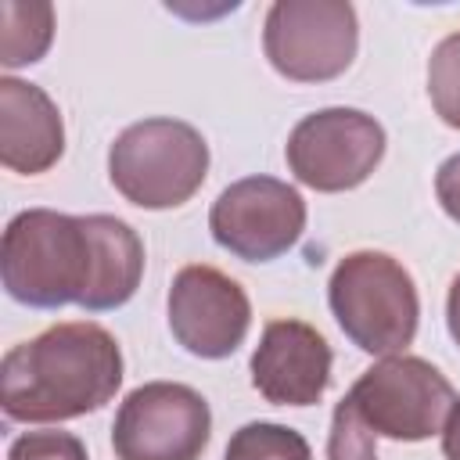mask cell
<instances>
[{"label":"cell","instance_id":"1","mask_svg":"<svg viewBox=\"0 0 460 460\" xmlns=\"http://www.w3.org/2000/svg\"><path fill=\"white\" fill-rule=\"evenodd\" d=\"M0 277L29 309L79 305L104 313L126 305L144 277V241L119 216L18 212L0 244Z\"/></svg>","mask_w":460,"mask_h":460},{"label":"cell","instance_id":"2","mask_svg":"<svg viewBox=\"0 0 460 460\" xmlns=\"http://www.w3.org/2000/svg\"><path fill=\"white\" fill-rule=\"evenodd\" d=\"M122 385V349L93 320H68L18 341L0 363V406L7 420L54 424L101 410Z\"/></svg>","mask_w":460,"mask_h":460},{"label":"cell","instance_id":"3","mask_svg":"<svg viewBox=\"0 0 460 460\" xmlns=\"http://www.w3.org/2000/svg\"><path fill=\"white\" fill-rule=\"evenodd\" d=\"M327 305L345 338L370 356H399L417 338V284L385 252H349L327 280Z\"/></svg>","mask_w":460,"mask_h":460},{"label":"cell","instance_id":"4","mask_svg":"<svg viewBox=\"0 0 460 460\" xmlns=\"http://www.w3.org/2000/svg\"><path fill=\"white\" fill-rule=\"evenodd\" d=\"M111 187L137 208H176L208 176V144L183 119H144L126 126L108 147Z\"/></svg>","mask_w":460,"mask_h":460},{"label":"cell","instance_id":"5","mask_svg":"<svg viewBox=\"0 0 460 460\" xmlns=\"http://www.w3.org/2000/svg\"><path fill=\"white\" fill-rule=\"evenodd\" d=\"M453 385L438 367L420 356H385L367 367L349 388V402L363 417V424L395 442H424L442 435L446 417L453 410Z\"/></svg>","mask_w":460,"mask_h":460},{"label":"cell","instance_id":"6","mask_svg":"<svg viewBox=\"0 0 460 460\" xmlns=\"http://www.w3.org/2000/svg\"><path fill=\"white\" fill-rule=\"evenodd\" d=\"M359 47L356 7L345 0H277L266 11L262 50L291 83L338 79Z\"/></svg>","mask_w":460,"mask_h":460},{"label":"cell","instance_id":"7","mask_svg":"<svg viewBox=\"0 0 460 460\" xmlns=\"http://www.w3.org/2000/svg\"><path fill=\"white\" fill-rule=\"evenodd\" d=\"M212 435V410L201 392L180 381H147L133 388L111 424L119 460H201Z\"/></svg>","mask_w":460,"mask_h":460},{"label":"cell","instance_id":"8","mask_svg":"<svg viewBox=\"0 0 460 460\" xmlns=\"http://www.w3.org/2000/svg\"><path fill=\"white\" fill-rule=\"evenodd\" d=\"M284 158L298 183L320 194H341L381 165L385 129L359 108H320L295 122Z\"/></svg>","mask_w":460,"mask_h":460},{"label":"cell","instance_id":"9","mask_svg":"<svg viewBox=\"0 0 460 460\" xmlns=\"http://www.w3.org/2000/svg\"><path fill=\"white\" fill-rule=\"evenodd\" d=\"M208 230L223 252L244 262H273L298 244L305 230V201L277 176H244L223 187L212 201Z\"/></svg>","mask_w":460,"mask_h":460},{"label":"cell","instance_id":"10","mask_svg":"<svg viewBox=\"0 0 460 460\" xmlns=\"http://www.w3.org/2000/svg\"><path fill=\"white\" fill-rule=\"evenodd\" d=\"M169 331L198 359H226L241 349L252 327V302L244 288L205 262H190L169 288Z\"/></svg>","mask_w":460,"mask_h":460},{"label":"cell","instance_id":"11","mask_svg":"<svg viewBox=\"0 0 460 460\" xmlns=\"http://www.w3.org/2000/svg\"><path fill=\"white\" fill-rule=\"evenodd\" d=\"M331 345L305 320H270L248 359L252 388L273 406H313L331 385Z\"/></svg>","mask_w":460,"mask_h":460},{"label":"cell","instance_id":"12","mask_svg":"<svg viewBox=\"0 0 460 460\" xmlns=\"http://www.w3.org/2000/svg\"><path fill=\"white\" fill-rule=\"evenodd\" d=\"M65 155V122L50 93L36 83L0 79V162L11 172L40 176Z\"/></svg>","mask_w":460,"mask_h":460},{"label":"cell","instance_id":"13","mask_svg":"<svg viewBox=\"0 0 460 460\" xmlns=\"http://www.w3.org/2000/svg\"><path fill=\"white\" fill-rule=\"evenodd\" d=\"M54 40V7L50 4H0V61L4 68L36 65Z\"/></svg>","mask_w":460,"mask_h":460},{"label":"cell","instance_id":"14","mask_svg":"<svg viewBox=\"0 0 460 460\" xmlns=\"http://www.w3.org/2000/svg\"><path fill=\"white\" fill-rule=\"evenodd\" d=\"M223 460H313V449L288 424L252 420L230 435Z\"/></svg>","mask_w":460,"mask_h":460},{"label":"cell","instance_id":"15","mask_svg":"<svg viewBox=\"0 0 460 460\" xmlns=\"http://www.w3.org/2000/svg\"><path fill=\"white\" fill-rule=\"evenodd\" d=\"M428 97L435 115L460 129V29L438 40V47L428 58Z\"/></svg>","mask_w":460,"mask_h":460},{"label":"cell","instance_id":"16","mask_svg":"<svg viewBox=\"0 0 460 460\" xmlns=\"http://www.w3.org/2000/svg\"><path fill=\"white\" fill-rule=\"evenodd\" d=\"M377 435L363 424L349 395L331 413V435H327V460H377Z\"/></svg>","mask_w":460,"mask_h":460},{"label":"cell","instance_id":"17","mask_svg":"<svg viewBox=\"0 0 460 460\" xmlns=\"http://www.w3.org/2000/svg\"><path fill=\"white\" fill-rule=\"evenodd\" d=\"M7 460H90V456L79 435L43 428V431H22L11 442Z\"/></svg>","mask_w":460,"mask_h":460},{"label":"cell","instance_id":"18","mask_svg":"<svg viewBox=\"0 0 460 460\" xmlns=\"http://www.w3.org/2000/svg\"><path fill=\"white\" fill-rule=\"evenodd\" d=\"M435 194H438V205L446 208V216L460 223V151L449 155L438 165V172H435Z\"/></svg>","mask_w":460,"mask_h":460},{"label":"cell","instance_id":"19","mask_svg":"<svg viewBox=\"0 0 460 460\" xmlns=\"http://www.w3.org/2000/svg\"><path fill=\"white\" fill-rule=\"evenodd\" d=\"M442 453L446 460H460V399H453V410L442 428Z\"/></svg>","mask_w":460,"mask_h":460},{"label":"cell","instance_id":"20","mask_svg":"<svg viewBox=\"0 0 460 460\" xmlns=\"http://www.w3.org/2000/svg\"><path fill=\"white\" fill-rule=\"evenodd\" d=\"M446 327H449L453 341L460 345V273L453 277V284H449V295H446Z\"/></svg>","mask_w":460,"mask_h":460}]
</instances>
